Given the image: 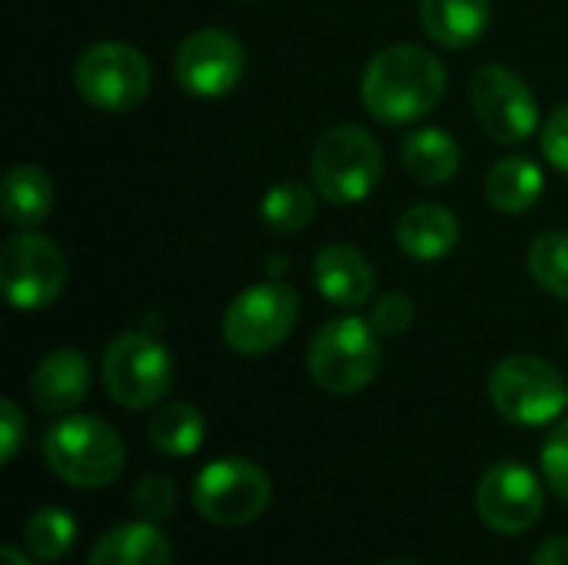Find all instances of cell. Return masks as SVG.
Here are the masks:
<instances>
[{
	"instance_id": "cell-14",
	"label": "cell",
	"mask_w": 568,
	"mask_h": 565,
	"mask_svg": "<svg viewBox=\"0 0 568 565\" xmlns=\"http://www.w3.org/2000/svg\"><path fill=\"white\" fill-rule=\"evenodd\" d=\"M313 283L316 290L343 310H359L369 303L376 290L373 263L349 243H329L313 260Z\"/></svg>"
},
{
	"instance_id": "cell-8",
	"label": "cell",
	"mask_w": 568,
	"mask_h": 565,
	"mask_svg": "<svg viewBox=\"0 0 568 565\" xmlns=\"http://www.w3.org/2000/svg\"><path fill=\"white\" fill-rule=\"evenodd\" d=\"M270 500H273L270 476L253 460H240V456H226L203 466L193 483L196 513L223 529L256 523L266 513Z\"/></svg>"
},
{
	"instance_id": "cell-26",
	"label": "cell",
	"mask_w": 568,
	"mask_h": 565,
	"mask_svg": "<svg viewBox=\"0 0 568 565\" xmlns=\"http://www.w3.org/2000/svg\"><path fill=\"white\" fill-rule=\"evenodd\" d=\"M173 506H176V486H173L170 476L150 473V476L140 480V486L133 493V509H136V516L143 523H153V526L163 523L173 513Z\"/></svg>"
},
{
	"instance_id": "cell-10",
	"label": "cell",
	"mask_w": 568,
	"mask_h": 565,
	"mask_svg": "<svg viewBox=\"0 0 568 565\" xmlns=\"http://www.w3.org/2000/svg\"><path fill=\"white\" fill-rule=\"evenodd\" d=\"M300 320V296L280 283L246 286L223 313V340L240 356H263L286 343Z\"/></svg>"
},
{
	"instance_id": "cell-3",
	"label": "cell",
	"mask_w": 568,
	"mask_h": 565,
	"mask_svg": "<svg viewBox=\"0 0 568 565\" xmlns=\"http://www.w3.org/2000/svg\"><path fill=\"white\" fill-rule=\"evenodd\" d=\"M43 456L53 476L77 490H100L123 470V443L116 430L97 416H67L43 436Z\"/></svg>"
},
{
	"instance_id": "cell-32",
	"label": "cell",
	"mask_w": 568,
	"mask_h": 565,
	"mask_svg": "<svg viewBox=\"0 0 568 565\" xmlns=\"http://www.w3.org/2000/svg\"><path fill=\"white\" fill-rule=\"evenodd\" d=\"M3 565H33L30 559H27V553H20L17 546H3Z\"/></svg>"
},
{
	"instance_id": "cell-24",
	"label": "cell",
	"mask_w": 568,
	"mask_h": 565,
	"mask_svg": "<svg viewBox=\"0 0 568 565\" xmlns=\"http://www.w3.org/2000/svg\"><path fill=\"white\" fill-rule=\"evenodd\" d=\"M23 539H27L30 556H37L40 563H57V559H63L70 553V546L77 539V523H73V516L67 509L43 506L27 519Z\"/></svg>"
},
{
	"instance_id": "cell-2",
	"label": "cell",
	"mask_w": 568,
	"mask_h": 565,
	"mask_svg": "<svg viewBox=\"0 0 568 565\" xmlns=\"http://www.w3.org/2000/svg\"><path fill=\"white\" fill-rule=\"evenodd\" d=\"M313 190L336 206L366 200L383 180V147L359 123L329 127L310 157Z\"/></svg>"
},
{
	"instance_id": "cell-17",
	"label": "cell",
	"mask_w": 568,
	"mask_h": 565,
	"mask_svg": "<svg viewBox=\"0 0 568 565\" xmlns=\"http://www.w3.org/2000/svg\"><path fill=\"white\" fill-rule=\"evenodd\" d=\"M493 20L489 0H419V23L426 37L446 50H463L483 40Z\"/></svg>"
},
{
	"instance_id": "cell-16",
	"label": "cell",
	"mask_w": 568,
	"mask_h": 565,
	"mask_svg": "<svg viewBox=\"0 0 568 565\" xmlns=\"http://www.w3.org/2000/svg\"><path fill=\"white\" fill-rule=\"evenodd\" d=\"M396 243L406 256H413L419 263H436L456 250L459 220L443 203H416L399 216Z\"/></svg>"
},
{
	"instance_id": "cell-20",
	"label": "cell",
	"mask_w": 568,
	"mask_h": 565,
	"mask_svg": "<svg viewBox=\"0 0 568 565\" xmlns=\"http://www.w3.org/2000/svg\"><path fill=\"white\" fill-rule=\"evenodd\" d=\"M546 176L529 157H506L496 160L486 173V196L499 213H526L542 200Z\"/></svg>"
},
{
	"instance_id": "cell-21",
	"label": "cell",
	"mask_w": 568,
	"mask_h": 565,
	"mask_svg": "<svg viewBox=\"0 0 568 565\" xmlns=\"http://www.w3.org/2000/svg\"><path fill=\"white\" fill-rule=\"evenodd\" d=\"M0 203H3L7 223H13L20 230H33L53 210V183L40 167L20 163L3 176Z\"/></svg>"
},
{
	"instance_id": "cell-33",
	"label": "cell",
	"mask_w": 568,
	"mask_h": 565,
	"mask_svg": "<svg viewBox=\"0 0 568 565\" xmlns=\"http://www.w3.org/2000/svg\"><path fill=\"white\" fill-rule=\"evenodd\" d=\"M386 565H416V563H386Z\"/></svg>"
},
{
	"instance_id": "cell-22",
	"label": "cell",
	"mask_w": 568,
	"mask_h": 565,
	"mask_svg": "<svg viewBox=\"0 0 568 565\" xmlns=\"http://www.w3.org/2000/svg\"><path fill=\"white\" fill-rule=\"evenodd\" d=\"M203 436H206V423L193 403H166L150 420V443L173 460L193 456L203 446Z\"/></svg>"
},
{
	"instance_id": "cell-5",
	"label": "cell",
	"mask_w": 568,
	"mask_h": 565,
	"mask_svg": "<svg viewBox=\"0 0 568 565\" xmlns=\"http://www.w3.org/2000/svg\"><path fill=\"white\" fill-rule=\"evenodd\" d=\"M489 400L496 413L516 426H546L568 406V386L549 360L516 353L493 370Z\"/></svg>"
},
{
	"instance_id": "cell-4",
	"label": "cell",
	"mask_w": 568,
	"mask_h": 565,
	"mask_svg": "<svg viewBox=\"0 0 568 565\" xmlns=\"http://www.w3.org/2000/svg\"><path fill=\"white\" fill-rule=\"evenodd\" d=\"M379 363V333L359 316H336L320 326L306 353L313 383L333 396H353L366 390L376 380Z\"/></svg>"
},
{
	"instance_id": "cell-28",
	"label": "cell",
	"mask_w": 568,
	"mask_h": 565,
	"mask_svg": "<svg viewBox=\"0 0 568 565\" xmlns=\"http://www.w3.org/2000/svg\"><path fill=\"white\" fill-rule=\"evenodd\" d=\"M542 473L549 490L568 503V420H562L542 446Z\"/></svg>"
},
{
	"instance_id": "cell-7",
	"label": "cell",
	"mask_w": 568,
	"mask_h": 565,
	"mask_svg": "<svg viewBox=\"0 0 568 565\" xmlns=\"http://www.w3.org/2000/svg\"><path fill=\"white\" fill-rule=\"evenodd\" d=\"M100 376L113 403L126 410H146L166 396L173 383V360L156 336L130 330L103 350Z\"/></svg>"
},
{
	"instance_id": "cell-29",
	"label": "cell",
	"mask_w": 568,
	"mask_h": 565,
	"mask_svg": "<svg viewBox=\"0 0 568 565\" xmlns=\"http://www.w3.org/2000/svg\"><path fill=\"white\" fill-rule=\"evenodd\" d=\"M542 153L546 160L568 176V103H562L542 127Z\"/></svg>"
},
{
	"instance_id": "cell-23",
	"label": "cell",
	"mask_w": 568,
	"mask_h": 565,
	"mask_svg": "<svg viewBox=\"0 0 568 565\" xmlns=\"http://www.w3.org/2000/svg\"><path fill=\"white\" fill-rule=\"evenodd\" d=\"M316 213V190L300 180H280L266 190L260 216L273 233H300Z\"/></svg>"
},
{
	"instance_id": "cell-15",
	"label": "cell",
	"mask_w": 568,
	"mask_h": 565,
	"mask_svg": "<svg viewBox=\"0 0 568 565\" xmlns=\"http://www.w3.org/2000/svg\"><path fill=\"white\" fill-rule=\"evenodd\" d=\"M90 390V363L80 350H53L40 360L30 380L33 406L47 416L70 413Z\"/></svg>"
},
{
	"instance_id": "cell-31",
	"label": "cell",
	"mask_w": 568,
	"mask_h": 565,
	"mask_svg": "<svg viewBox=\"0 0 568 565\" xmlns=\"http://www.w3.org/2000/svg\"><path fill=\"white\" fill-rule=\"evenodd\" d=\"M532 565H568V536L549 539V543L532 556Z\"/></svg>"
},
{
	"instance_id": "cell-11",
	"label": "cell",
	"mask_w": 568,
	"mask_h": 565,
	"mask_svg": "<svg viewBox=\"0 0 568 565\" xmlns=\"http://www.w3.org/2000/svg\"><path fill=\"white\" fill-rule=\"evenodd\" d=\"M469 100L483 130L496 143H526L539 127L536 93L516 70L503 63H486L473 73Z\"/></svg>"
},
{
	"instance_id": "cell-25",
	"label": "cell",
	"mask_w": 568,
	"mask_h": 565,
	"mask_svg": "<svg viewBox=\"0 0 568 565\" xmlns=\"http://www.w3.org/2000/svg\"><path fill=\"white\" fill-rule=\"evenodd\" d=\"M526 263H529L532 280L546 293H552L559 300H568V233L552 230V233L536 236L532 246H529Z\"/></svg>"
},
{
	"instance_id": "cell-19",
	"label": "cell",
	"mask_w": 568,
	"mask_h": 565,
	"mask_svg": "<svg viewBox=\"0 0 568 565\" xmlns=\"http://www.w3.org/2000/svg\"><path fill=\"white\" fill-rule=\"evenodd\" d=\"M399 153H403V167L409 170V176L426 183V186L449 183L463 163L459 143L439 127H419V130L406 133Z\"/></svg>"
},
{
	"instance_id": "cell-18",
	"label": "cell",
	"mask_w": 568,
	"mask_h": 565,
	"mask_svg": "<svg viewBox=\"0 0 568 565\" xmlns=\"http://www.w3.org/2000/svg\"><path fill=\"white\" fill-rule=\"evenodd\" d=\"M87 565H173V546L153 523H126L100 536Z\"/></svg>"
},
{
	"instance_id": "cell-13",
	"label": "cell",
	"mask_w": 568,
	"mask_h": 565,
	"mask_svg": "<svg viewBox=\"0 0 568 565\" xmlns=\"http://www.w3.org/2000/svg\"><path fill=\"white\" fill-rule=\"evenodd\" d=\"M246 67V50L243 43L220 30V27H203L190 33L173 60L176 83L193 93V97H223L230 93Z\"/></svg>"
},
{
	"instance_id": "cell-12",
	"label": "cell",
	"mask_w": 568,
	"mask_h": 565,
	"mask_svg": "<svg viewBox=\"0 0 568 565\" xmlns=\"http://www.w3.org/2000/svg\"><path fill=\"white\" fill-rule=\"evenodd\" d=\"M546 509L542 483L523 463H496L476 486V513L499 536L529 533Z\"/></svg>"
},
{
	"instance_id": "cell-6",
	"label": "cell",
	"mask_w": 568,
	"mask_h": 565,
	"mask_svg": "<svg viewBox=\"0 0 568 565\" xmlns=\"http://www.w3.org/2000/svg\"><path fill=\"white\" fill-rule=\"evenodd\" d=\"M153 70L150 60L120 40H103L87 47L73 63V87L77 93L106 113H126L140 107L150 93Z\"/></svg>"
},
{
	"instance_id": "cell-30",
	"label": "cell",
	"mask_w": 568,
	"mask_h": 565,
	"mask_svg": "<svg viewBox=\"0 0 568 565\" xmlns=\"http://www.w3.org/2000/svg\"><path fill=\"white\" fill-rule=\"evenodd\" d=\"M23 436H27V420H23L20 406L13 400H3L0 403V460L3 463H10L17 456Z\"/></svg>"
},
{
	"instance_id": "cell-9",
	"label": "cell",
	"mask_w": 568,
	"mask_h": 565,
	"mask_svg": "<svg viewBox=\"0 0 568 565\" xmlns=\"http://www.w3.org/2000/svg\"><path fill=\"white\" fill-rule=\"evenodd\" d=\"M0 286L13 310L37 313L53 306L67 286L63 250L43 233H13L0 250Z\"/></svg>"
},
{
	"instance_id": "cell-27",
	"label": "cell",
	"mask_w": 568,
	"mask_h": 565,
	"mask_svg": "<svg viewBox=\"0 0 568 565\" xmlns=\"http://www.w3.org/2000/svg\"><path fill=\"white\" fill-rule=\"evenodd\" d=\"M416 323V306L406 293L393 290L386 296H379L369 310V326L379 333V336H399L406 333L409 326Z\"/></svg>"
},
{
	"instance_id": "cell-1",
	"label": "cell",
	"mask_w": 568,
	"mask_h": 565,
	"mask_svg": "<svg viewBox=\"0 0 568 565\" xmlns=\"http://www.w3.org/2000/svg\"><path fill=\"white\" fill-rule=\"evenodd\" d=\"M446 93V67L436 53L416 43H396L379 50L359 83L366 113L386 127L416 123L439 107Z\"/></svg>"
}]
</instances>
